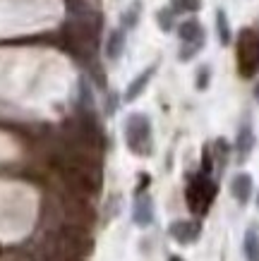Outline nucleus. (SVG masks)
Listing matches in <instances>:
<instances>
[{
  "label": "nucleus",
  "mask_w": 259,
  "mask_h": 261,
  "mask_svg": "<svg viewBox=\"0 0 259 261\" xmlns=\"http://www.w3.org/2000/svg\"><path fill=\"white\" fill-rule=\"evenodd\" d=\"M123 48H125V34L123 29H113L106 39V56L108 60H118L123 56Z\"/></svg>",
  "instance_id": "1a4fd4ad"
},
{
  "label": "nucleus",
  "mask_w": 259,
  "mask_h": 261,
  "mask_svg": "<svg viewBox=\"0 0 259 261\" xmlns=\"http://www.w3.org/2000/svg\"><path fill=\"white\" fill-rule=\"evenodd\" d=\"M202 0H173V12H197Z\"/></svg>",
  "instance_id": "ddd939ff"
},
{
  "label": "nucleus",
  "mask_w": 259,
  "mask_h": 261,
  "mask_svg": "<svg viewBox=\"0 0 259 261\" xmlns=\"http://www.w3.org/2000/svg\"><path fill=\"white\" fill-rule=\"evenodd\" d=\"M137 19H139V3H132V5H130V10H125V12H123V27L132 29L134 24H137Z\"/></svg>",
  "instance_id": "4468645a"
},
{
  "label": "nucleus",
  "mask_w": 259,
  "mask_h": 261,
  "mask_svg": "<svg viewBox=\"0 0 259 261\" xmlns=\"http://www.w3.org/2000/svg\"><path fill=\"white\" fill-rule=\"evenodd\" d=\"M154 72H156V65H151L149 70L139 72V77L130 82V87H127V91H125V101L127 103H132V101L139 98V94L147 89V84H149V80H151V74H154Z\"/></svg>",
  "instance_id": "6e6552de"
},
{
  "label": "nucleus",
  "mask_w": 259,
  "mask_h": 261,
  "mask_svg": "<svg viewBox=\"0 0 259 261\" xmlns=\"http://www.w3.org/2000/svg\"><path fill=\"white\" fill-rule=\"evenodd\" d=\"M252 146H254V132H252L250 125H243L240 132H238V156H240V161L250 156Z\"/></svg>",
  "instance_id": "9d476101"
},
{
  "label": "nucleus",
  "mask_w": 259,
  "mask_h": 261,
  "mask_svg": "<svg viewBox=\"0 0 259 261\" xmlns=\"http://www.w3.org/2000/svg\"><path fill=\"white\" fill-rule=\"evenodd\" d=\"M173 10H158V27L163 29V32H171L173 29Z\"/></svg>",
  "instance_id": "2eb2a0df"
},
{
  "label": "nucleus",
  "mask_w": 259,
  "mask_h": 261,
  "mask_svg": "<svg viewBox=\"0 0 259 261\" xmlns=\"http://www.w3.org/2000/svg\"><path fill=\"white\" fill-rule=\"evenodd\" d=\"M168 232H171V238L175 240V242L192 245V242H197L199 235H202V225L197 221H173Z\"/></svg>",
  "instance_id": "39448f33"
},
{
  "label": "nucleus",
  "mask_w": 259,
  "mask_h": 261,
  "mask_svg": "<svg viewBox=\"0 0 259 261\" xmlns=\"http://www.w3.org/2000/svg\"><path fill=\"white\" fill-rule=\"evenodd\" d=\"M168 261H185V259H180V256H175V254H173V256H168Z\"/></svg>",
  "instance_id": "f3484780"
},
{
  "label": "nucleus",
  "mask_w": 259,
  "mask_h": 261,
  "mask_svg": "<svg viewBox=\"0 0 259 261\" xmlns=\"http://www.w3.org/2000/svg\"><path fill=\"white\" fill-rule=\"evenodd\" d=\"M132 221L139 225V228H149L154 223V199L149 194L139 192L137 199H134V208H132Z\"/></svg>",
  "instance_id": "423d86ee"
},
{
  "label": "nucleus",
  "mask_w": 259,
  "mask_h": 261,
  "mask_svg": "<svg viewBox=\"0 0 259 261\" xmlns=\"http://www.w3.org/2000/svg\"><path fill=\"white\" fill-rule=\"evenodd\" d=\"M125 144L137 156H149L151 153L154 139H151V122L147 115L134 113L125 120Z\"/></svg>",
  "instance_id": "f257e3e1"
},
{
  "label": "nucleus",
  "mask_w": 259,
  "mask_h": 261,
  "mask_svg": "<svg viewBox=\"0 0 259 261\" xmlns=\"http://www.w3.org/2000/svg\"><path fill=\"white\" fill-rule=\"evenodd\" d=\"M238 67L243 77H254L259 72V32L245 29L238 41Z\"/></svg>",
  "instance_id": "7ed1b4c3"
},
{
  "label": "nucleus",
  "mask_w": 259,
  "mask_h": 261,
  "mask_svg": "<svg viewBox=\"0 0 259 261\" xmlns=\"http://www.w3.org/2000/svg\"><path fill=\"white\" fill-rule=\"evenodd\" d=\"M185 197H187L190 208H192L197 216H204L206 211H209V206H211L214 197H216V185H214V180L209 175L199 173L190 180L187 194H185Z\"/></svg>",
  "instance_id": "f03ea898"
},
{
  "label": "nucleus",
  "mask_w": 259,
  "mask_h": 261,
  "mask_svg": "<svg viewBox=\"0 0 259 261\" xmlns=\"http://www.w3.org/2000/svg\"><path fill=\"white\" fill-rule=\"evenodd\" d=\"M252 175H247V173H238L233 180H230V194L236 197V201L238 204H247L250 201V197H252Z\"/></svg>",
  "instance_id": "0eeeda50"
},
{
  "label": "nucleus",
  "mask_w": 259,
  "mask_h": 261,
  "mask_svg": "<svg viewBox=\"0 0 259 261\" xmlns=\"http://www.w3.org/2000/svg\"><path fill=\"white\" fill-rule=\"evenodd\" d=\"M209 74H211V70H209L206 65H204V67H199V70H197V89H199V91L209 87Z\"/></svg>",
  "instance_id": "dca6fc26"
},
{
  "label": "nucleus",
  "mask_w": 259,
  "mask_h": 261,
  "mask_svg": "<svg viewBox=\"0 0 259 261\" xmlns=\"http://www.w3.org/2000/svg\"><path fill=\"white\" fill-rule=\"evenodd\" d=\"M257 204H259V197H257Z\"/></svg>",
  "instance_id": "6ab92c4d"
},
{
  "label": "nucleus",
  "mask_w": 259,
  "mask_h": 261,
  "mask_svg": "<svg viewBox=\"0 0 259 261\" xmlns=\"http://www.w3.org/2000/svg\"><path fill=\"white\" fill-rule=\"evenodd\" d=\"M216 27H219V41L223 46H228L230 43V27H228V19L223 10H219V15H216Z\"/></svg>",
  "instance_id": "f8f14e48"
},
{
  "label": "nucleus",
  "mask_w": 259,
  "mask_h": 261,
  "mask_svg": "<svg viewBox=\"0 0 259 261\" xmlns=\"http://www.w3.org/2000/svg\"><path fill=\"white\" fill-rule=\"evenodd\" d=\"M178 34H180V41H182L180 56L178 58H180L182 63H187V60H192V58L202 50V46H204V41H206L204 27L197 22V19H185V22L180 24Z\"/></svg>",
  "instance_id": "20e7f679"
},
{
  "label": "nucleus",
  "mask_w": 259,
  "mask_h": 261,
  "mask_svg": "<svg viewBox=\"0 0 259 261\" xmlns=\"http://www.w3.org/2000/svg\"><path fill=\"white\" fill-rule=\"evenodd\" d=\"M243 252L247 261H259V235L254 228H247V232H245Z\"/></svg>",
  "instance_id": "9b49d317"
},
{
  "label": "nucleus",
  "mask_w": 259,
  "mask_h": 261,
  "mask_svg": "<svg viewBox=\"0 0 259 261\" xmlns=\"http://www.w3.org/2000/svg\"><path fill=\"white\" fill-rule=\"evenodd\" d=\"M254 98H257V103H259V84L254 87Z\"/></svg>",
  "instance_id": "a211bd4d"
}]
</instances>
